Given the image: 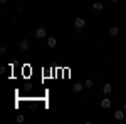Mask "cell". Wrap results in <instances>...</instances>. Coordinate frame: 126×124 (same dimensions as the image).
Returning <instances> with one entry per match:
<instances>
[{
  "label": "cell",
  "mask_w": 126,
  "mask_h": 124,
  "mask_svg": "<svg viewBox=\"0 0 126 124\" xmlns=\"http://www.w3.org/2000/svg\"><path fill=\"white\" fill-rule=\"evenodd\" d=\"M111 2H113V3H116V2H118V0H111Z\"/></svg>",
  "instance_id": "cell-17"
},
{
  "label": "cell",
  "mask_w": 126,
  "mask_h": 124,
  "mask_svg": "<svg viewBox=\"0 0 126 124\" xmlns=\"http://www.w3.org/2000/svg\"><path fill=\"white\" fill-rule=\"evenodd\" d=\"M46 35H47V30L44 29V27H37L35 29V37L37 39H44Z\"/></svg>",
  "instance_id": "cell-3"
},
{
  "label": "cell",
  "mask_w": 126,
  "mask_h": 124,
  "mask_svg": "<svg viewBox=\"0 0 126 124\" xmlns=\"http://www.w3.org/2000/svg\"><path fill=\"white\" fill-rule=\"evenodd\" d=\"M47 45H49L50 49H54L56 45H57V39H56V37H49V39H47Z\"/></svg>",
  "instance_id": "cell-8"
},
{
  "label": "cell",
  "mask_w": 126,
  "mask_h": 124,
  "mask_svg": "<svg viewBox=\"0 0 126 124\" xmlns=\"http://www.w3.org/2000/svg\"><path fill=\"white\" fill-rule=\"evenodd\" d=\"M24 9H25V7L19 5V7H15V12H17V14H20V12H24Z\"/></svg>",
  "instance_id": "cell-13"
},
{
  "label": "cell",
  "mask_w": 126,
  "mask_h": 124,
  "mask_svg": "<svg viewBox=\"0 0 126 124\" xmlns=\"http://www.w3.org/2000/svg\"><path fill=\"white\" fill-rule=\"evenodd\" d=\"M101 107H103V109H109V107H111V99L104 97V99L101 101Z\"/></svg>",
  "instance_id": "cell-7"
},
{
  "label": "cell",
  "mask_w": 126,
  "mask_h": 124,
  "mask_svg": "<svg viewBox=\"0 0 126 124\" xmlns=\"http://www.w3.org/2000/svg\"><path fill=\"white\" fill-rule=\"evenodd\" d=\"M93 9L96 10V12H101V10H104V3H101V2H94V3H93Z\"/></svg>",
  "instance_id": "cell-9"
},
{
  "label": "cell",
  "mask_w": 126,
  "mask_h": 124,
  "mask_svg": "<svg viewBox=\"0 0 126 124\" xmlns=\"http://www.w3.org/2000/svg\"><path fill=\"white\" fill-rule=\"evenodd\" d=\"M17 47H19L20 50H29L30 44H29V40H27V39H20L19 42H17Z\"/></svg>",
  "instance_id": "cell-1"
},
{
  "label": "cell",
  "mask_w": 126,
  "mask_h": 124,
  "mask_svg": "<svg viewBox=\"0 0 126 124\" xmlns=\"http://www.w3.org/2000/svg\"><path fill=\"white\" fill-rule=\"evenodd\" d=\"M0 52H2V54H5V52H7V47H5V45H2V47H0Z\"/></svg>",
  "instance_id": "cell-14"
},
{
  "label": "cell",
  "mask_w": 126,
  "mask_h": 124,
  "mask_svg": "<svg viewBox=\"0 0 126 124\" xmlns=\"http://www.w3.org/2000/svg\"><path fill=\"white\" fill-rule=\"evenodd\" d=\"M93 86H94V82H93L91 79H87L86 82H84V87H86V89H93Z\"/></svg>",
  "instance_id": "cell-11"
},
{
  "label": "cell",
  "mask_w": 126,
  "mask_h": 124,
  "mask_svg": "<svg viewBox=\"0 0 126 124\" xmlns=\"http://www.w3.org/2000/svg\"><path fill=\"white\" fill-rule=\"evenodd\" d=\"M118 34H119V29H118V27H111V29H109V35L118 37Z\"/></svg>",
  "instance_id": "cell-10"
},
{
  "label": "cell",
  "mask_w": 126,
  "mask_h": 124,
  "mask_svg": "<svg viewBox=\"0 0 126 124\" xmlns=\"http://www.w3.org/2000/svg\"><path fill=\"white\" fill-rule=\"evenodd\" d=\"M10 22H17V15H12L10 17Z\"/></svg>",
  "instance_id": "cell-15"
},
{
  "label": "cell",
  "mask_w": 126,
  "mask_h": 124,
  "mask_svg": "<svg viewBox=\"0 0 126 124\" xmlns=\"http://www.w3.org/2000/svg\"><path fill=\"white\" fill-rule=\"evenodd\" d=\"M24 121H25V117H24L22 114H19V116H17V123H24Z\"/></svg>",
  "instance_id": "cell-12"
},
{
  "label": "cell",
  "mask_w": 126,
  "mask_h": 124,
  "mask_svg": "<svg viewBox=\"0 0 126 124\" xmlns=\"http://www.w3.org/2000/svg\"><path fill=\"white\" fill-rule=\"evenodd\" d=\"M123 111H125V112H126V102H125V104H123Z\"/></svg>",
  "instance_id": "cell-16"
},
{
  "label": "cell",
  "mask_w": 126,
  "mask_h": 124,
  "mask_svg": "<svg viewBox=\"0 0 126 124\" xmlns=\"http://www.w3.org/2000/svg\"><path fill=\"white\" fill-rule=\"evenodd\" d=\"M82 89H84V84H82V82H76V84L72 86V92H81Z\"/></svg>",
  "instance_id": "cell-6"
},
{
  "label": "cell",
  "mask_w": 126,
  "mask_h": 124,
  "mask_svg": "<svg viewBox=\"0 0 126 124\" xmlns=\"http://www.w3.org/2000/svg\"><path fill=\"white\" fill-rule=\"evenodd\" d=\"M111 92H113V86H111V84H104V86H103V94L109 96Z\"/></svg>",
  "instance_id": "cell-5"
},
{
  "label": "cell",
  "mask_w": 126,
  "mask_h": 124,
  "mask_svg": "<svg viewBox=\"0 0 126 124\" xmlns=\"http://www.w3.org/2000/svg\"><path fill=\"white\" fill-rule=\"evenodd\" d=\"M84 25H86V20L84 19H81V17H78V19H74V27L76 29H84Z\"/></svg>",
  "instance_id": "cell-2"
},
{
  "label": "cell",
  "mask_w": 126,
  "mask_h": 124,
  "mask_svg": "<svg viewBox=\"0 0 126 124\" xmlns=\"http://www.w3.org/2000/svg\"><path fill=\"white\" fill-rule=\"evenodd\" d=\"M125 116H126V112L121 109V111H116V112H114V119H116V121H123Z\"/></svg>",
  "instance_id": "cell-4"
}]
</instances>
